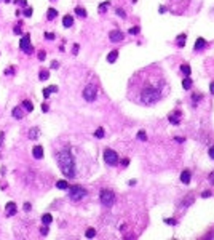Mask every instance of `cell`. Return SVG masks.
<instances>
[{"instance_id":"6da1fadb","label":"cell","mask_w":214,"mask_h":240,"mask_svg":"<svg viewBox=\"0 0 214 240\" xmlns=\"http://www.w3.org/2000/svg\"><path fill=\"white\" fill-rule=\"evenodd\" d=\"M165 85V77L158 67L152 66L139 70L129 82V99L137 104L152 106L162 99Z\"/></svg>"},{"instance_id":"7a4b0ae2","label":"cell","mask_w":214,"mask_h":240,"mask_svg":"<svg viewBox=\"0 0 214 240\" xmlns=\"http://www.w3.org/2000/svg\"><path fill=\"white\" fill-rule=\"evenodd\" d=\"M56 162L66 178H75V160L69 151V147H64L56 152Z\"/></svg>"},{"instance_id":"3957f363","label":"cell","mask_w":214,"mask_h":240,"mask_svg":"<svg viewBox=\"0 0 214 240\" xmlns=\"http://www.w3.org/2000/svg\"><path fill=\"white\" fill-rule=\"evenodd\" d=\"M99 199H101V203L104 207L110 208L113 205V202H115V194L110 189H102L101 194H99Z\"/></svg>"},{"instance_id":"277c9868","label":"cell","mask_w":214,"mask_h":240,"mask_svg":"<svg viewBox=\"0 0 214 240\" xmlns=\"http://www.w3.org/2000/svg\"><path fill=\"white\" fill-rule=\"evenodd\" d=\"M86 195V189H83L81 186H70L69 187V197L75 202L81 200L83 197Z\"/></svg>"},{"instance_id":"5b68a950","label":"cell","mask_w":214,"mask_h":240,"mask_svg":"<svg viewBox=\"0 0 214 240\" xmlns=\"http://www.w3.org/2000/svg\"><path fill=\"white\" fill-rule=\"evenodd\" d=\"M104 160L107 165H110V167H115V165H118V162H120V157H118V154L113 149H105L104 151Z\"/></svg>"},{"instance_id":"8992f818","label":"cell","mask_w":214,"mask_h":240,"mask_svg":"<svg viewBox=\"0 0 214 240\" xmlns=\"http://www.w3.org/2000/svg\"><path fill=\"white\" fill-rule=\"evenodd\" d=\"M19 48L27 55H32L34 53V47L30 45V35L29 34H24L21 37V42H19Z\"/></svg>"},{"instance_id":"52a82bcc","label":"cell","mask_w":214,"mask_h":240,"mask_svg":"<svg viewBox=\"0 0 214 240\" xmlns=\"http://www.w3.org/2000/svg\"><path fill=\"white\" fill-rule=\"evenodd\" d=\"M83 98H85V101L93 102L94 99L97 98V88H96V85H86L85 90H83Z\"/></svg>"},{"instance_id":"ba28073f","label":"cell","mask_w":214,"mask_h":240,"mask_svg":"<svg viewBox=\"0 0 214 240\" xmlns=\"http://www.w3.org/2000/svg\"><path fill=\"white\" fill-rule=\"evenodd\" d=\"M109 39H110V42H113V43H118V42H121L125 39V34L121 32V31H118V29H115V31H110Z\"/></svg>"},{"instance_id":"9c48e42d","label":"cell","mask_w":214,"mask_h":240,"mask_svg":"<svg viewBox=\"0 0 214 240\" xmlns=\"http://www.w3.org/2000/svg\"><path fill=\"white\" fill-rule=\"evenodd\" d=\"M181 117H182V114L179 110H176V112H173V114L170 115V122L174 123V125H179V123H181Z\"/></svg>"},{"instance_id":"30bf717a","label":"cell","mask_w":214,"mask_h":240,"mask_svg":"<svg viewBox=\"0 0 214 240\" xmlns=\"http://www.w3.org/2000/svg\"><path fill=\"white\" fill-rule=\"evenodd\" d=\"M7 216H13L15 215V213H16V203H15V202H8V203H7Z\"/></svg>"},{"instance_id":"8fae6325","label":"cell","mask_w":214,"mask_h":240,"mask_svg":"<svg viewBox=\"0 0 214 240\" xmlns=\"http://www.w3.org/2000/svg\"><path fill=\"white\" fill-rule=\"evenodd\" d=\"M32 154H34V157H35V159H43V147L42 146H35L32 149Z\"/></svg>"},{"instance_id":"7c38bea8","label":"cell","mask_w":214,"mask_h":240,"mask_svg":"<svg viewBox=\"0 0 214 240\" xmlns=\"http://www.w3.org/2000/svg\"><path fill=\"white\" fill-rule=\"evenodd\" d=\"M206 47V40L203 39V37H200V39H197V42H195V51H200V50H203Z\"/></svg>"},{"instance_id":"4fadbf2b","label":"cell","mask_w":214,"mask_h":240,"mask_svg":"<svg viewBox=\"0 0 214 240\" xmlns=\"http://www.w3.org/2000/svg\"><path fill=\"white\" fill-rule=\"evenodd\" d=\"M62 26H64V27H72L74 26V16L66 15V16L62 18Z\"/></svg>"},{"instance_id":"5bb4252c","label":"cell","mask_w":214,"mask_h":240,"mask_svg":"<svg viewBox=\"0 0 214 240\" xmlns=\"http://www.w3.org/2000/svg\"><path fill=\"white\" fill-rule=\"evenodd\" d=\"M58 91V86L56 85H53V86H48V88H45L43 90V98L46 99V98H50V94L51 93H56Z\"/></svg>"},{"instance_id":"9a60e30c","label":"cell","mask_w":214,"mask_h":240,"mask_svg":"<svg viewBox=\"0 0 214 240\" xmlns=\"http://www.w3.org/2000/svg\"><path fill=\"white\" fill-rule=\"evenodd\" d=\"M181 181H182L184 184H189V183H190V171H189V170H184V171L181 173Z\"/></svg>"},{"instance_id":"2e32d148","label":"cell","mask_w":214,"mask_h":240,"mask_svg":"<svg viewBox=\"0 0 214 240\" xmlns=\"http://www.w3.org/2000/svg\"><path fill=\"white\" fill-rule=\"evenodd\" d=\"M11 114H13V117H15V118H18V120H19V118H23V117H24V112H23V109H21L19 106H18V107H15V109H13V112H11Z\"/></svg>"},{"instance_id":"e0dca14e","label":"cell","mask_w":214,"mask_h":240,"mask_svg":"<svg viewBox=\"0 0 214 240\" xmlns=\"http://www.w3.org/2000/svg\"><path fill=\"white\" fill-rule=\"evenodd\" d=\"M117 58H118V51H117V50H113V51H110V53L107 55V62L112 64V62L117 61Z\"/></svg>"},{"instance_id":"ac0fdd59","label":"cell","mask_w":214,"mask_h":240,"mask_svg":"<svg viewBox=\"0 0 214 240\" xmlns=\"http://www.w3.org/2000/svg\"><path fill=\"white\" fill-rule=\"evenodd\" d=\"M53 221V216L50 215V213H45L43 216H42V223H43V226H50Z\"/></svg>"},{"instance_id":"d6986e66","label":"cell","mask_w":214,"mask_h":240,"mask_svg":"<svg viewBox=\"0 0 214 240\" xmlns=\"http://www.w3.org/2000/svg\"><path fill=\"white\" fill-rule=\"evenodd\" d=\"M186 39H187L186 34H181V35L176 39V43H178V47H184V45H186Z\"/></svg>"},{"instance_id":"ffe728a7","label":"cell","mask_w":214,"mask_h":240,"mask_svg":"<svg viewBox=\"0 0 214 240\" xmlns=\"http://www.w3.org/2000/svg\"><path fill=\"white\" fill-rule=\"evenodd\" d=\"M21 107H23V109H26L27 112H32V110H34V106H32V102H30V101H23Z\"/></svg>"},{"instance_id":"44dd1931","label":"cell","mask_w":214,"mask_h":240,"mask_svg":"<svg viewBox=\"0 0 214 240\" xmlns=\"http://www.w3.org/2000/svg\"><path fill=\"white\" fill-rule=\"evenodd\" d=\"M182 86H184V90H190L192 88V78L186 77L184 80H182Z\"/></svg>"},{"instance_id":"7402d4cb","label":"cell","mask_w":214,"mask_h":240,"mask_svg":"<svg viewBox=\"0 0 214 240\" xmlns=\"http://www.w3.org/2000/svg\"><path fill=\"white\" fill-rule=\"evenodd\" d=\"M75 15L80 18H86V10L81 8V7H75Z\"/></svg>"},{"instance_id":"603a6c76","label":"cell","mask_w":214,"mask_h":240,"mask_svg":"<svg viewBox=\"0 0 214 240\" xmlns=\"http://www.w3.org/2000/svg\"><path fill=\"white\" fill-rule=\"evenodd\" d=\"M56 187L64 191V189H69V183H67V181H64V179H61V181H58V183H56Z\"/></svg>"},{"instance_id":"cb8c5ba5","label":"cell","mask_w":214,"mask_h":240,"mask_svg":"<svg viewBox=\"0 0 214 240\" xmlns=\"http://www.w3.org/2000/svg\"><path fill=\"white\" fill-rule=\"evenodd\" d=\"M38 134H40L38 128H32L30 133H29V139H37V138H38Z\"/></svg>"},{"instance_id":"d4e9b609","label":"cell","mask_w":214,"mask_h":240,"mask_svg":"<svg viewBox=\"0 0 214 240\" xmlns=\"http://www.w3.org/2000/svg\"><path fill=\"white\" fill-rule=\"evenodd\" d=\"M56 16H58V11L54 8H50L48 13H46V18H48V19H54Z\"/></svg>"},{"instance_id":"484cf974","label":"cell","mask_w":214,"mask_h":240,"mask_svg":"<svg viewBox=\"0 0 214 240\" xmlns=\"http://www.w3.org/2000/svg\"><path fill=\"white\" fill-rule=\"evenodd\" d=\"M48 75H50L48 70H40V72H38V78H40L42 82H43V80H48Z\"/></svg>"},{"instance_id":"4316f807","label":"cell","mask_w":214,"mask_h":240,"mask_svg":"<svg viewBox=\"0 0 214 240\" xmlns=\"http://www.w3.org/2000/svg\"><path fill=\"white\" fill-rule=\"evenodd\" d=\"M104 128H97V130L96 131H94V136H96V138H99V139H101V138H104Z\"/></svg>"},{"instance_id":"83f0119b","label":"cell","mask_w":214,"mask_h":240,"mask_svg":"<svg viewBox=\"0 0 214 240\" xmlns=\"http://www.w3.org/2000/svg\"><path fill=\"white\" fill-rule=\"evenodd\" d=\"M85 235H86V239H93V237L96 235V231H94L93 227H89L88 231H86V234H85Z\"/></svg>"},{"instance_id":"f1b7e54d","label":"cell","mask_w":214,"mask_h":240,"mask_svg":"<svg viewBox=\"0 0 214 240\" xmlns=\"http://www.w3.org/2000/svg\"><path fill=\"white\" fill-rule=\"evenodd\" d=\"M32 11H34V10L30 8V7H26L24 11H23V15H24L26 18H30V16H32Z\"/></svg>"},{"instance_id":"f546056e","label":"cell","mask_w":214,"mask_h":240,"mask_svg":"<svg viewBox=\"0 0 214 240\" xmlns=\"http://www.w3.org/2000/svg\"><path fill=\"white\" fill-rule=\"evenodd\" d=\"M137 139H139V141H146V139H147L146 131H144V130H141V131H139V133H137Z\"/></svg>"},{"instance_id":"4dcf8cb0","label":"cell","mask_w":214,"mask_h":240,"mask_svg":"<svg viewBox=\"0 0 214 240\" xmlns=\"http://www.w3.org/2000/svg\"><path fill=\"white\" fill-rule=\"evenodd\" d=\"M182 72H184V75H186V77H190V66L184 64V66H182Z\"/></svg>"},{"instance_id":"1f68e13d","label":"cell","mask_w":214,"mask_h":240,"mask_svg":"<svg viewBox=\"0 0 214 240\" xmlns=\"http://www.w3.org/2000/svg\"><path fill=\"white\" fill-rule=\"evenodd\" d=\"M15 3H16L18 7H23V8H26V7H27V0H15Z\"/></svg>"},{"instance_id":"d6a6232c","label":"cell","mask_w":214,"mask_h":240,"mask_svg":"<svg viewBox=\"0 0 214 240\" xmlns=\"http://www.w3.org/2000/svg\"><path fill=\"white\" fill-rule=\"evenodd\" d=\"M107 7H109V2H104V3L99 5V8H97V10H99V13H104L105 10H107Z\"/></svg>"},{"instance_id":"836d02e7","label":"cell","mask_w":214,"mask_h":240,"mask_svg":"<svg viewBox=\"0 0 214 240\" xmlns=\"http://www.w3.org/2000/svg\"><path fill=\"white\" fill-rule=\"evenodd\" d=\"M139 32H141V27H139V26H134V27L129 29V34H131V35H133V34L136 35V34H139Z\"/></svg>"},{"instance_id":"e575fe53","label":"cell","mask_w":214,"mask_h":240,"mask_svg":"<svg viewBox=\"0 0 214 240\" xmlns=\"http://www.w3.org/2000/svg\"><path fill=\"white\" fill-rule=\"evenodd\" d=\"M115 13H117L120 18H126V15H125V10H121V8H117L115 10Z\"/></svg>"},{"instance_id":"d590c367","label":"cell","mask_w":214,"mask_h":240,"mask_svg":"<svg viewBox=\"0 0 214 240\" xmlns=\"http://www.w3.org/2000/svg\"><path fill=\"white\" fill-rule=\"evenodd\" d=\"M45 58H46V53H45V51H38V59H40V61H43Z\"/></svg>"},{"instance_id":"8d00e7d4","label":"cell","mask_w":214,"mask_h":240,"mask_svg":"<svg viewBox=\"0 0 214 240\" xmlns=\"http://www.w3.org/2000/svg\"><path fill=\"white\" fill-rule=\"evenodd\" d=\"M45 39H46V40H53V39H54V34L46 32V34H45Z\"/></svg>"},{"instance_id":"74e56055","label":"cell","mask_w":214,"mask_h":240,"mask_svg":"<svg viewBox=\"0 0 214 240\" xmlns=\"http://www.w3.org/2000/svg\"><path fill=\"white\" fill-rule=\"evenodd\" d=\"M40 232H42V235H46V234H48V226H43Z\"/></svg>"},{"instance_id":"f35d334b","label":"cell","mask_w":214,"mask_h":240,"mask_svg":"<svg viewBox=\"0 0 214 240\" xmlns=\"http://www.w3.org/2000/svg\"><path fill=\"white\" fill-rule=\"evenodd\" d=\"M208 154H209V157L214 160V146H213V147H209V151H208Z\"/></svg>"},{"instance_id":"ab89813d","label":"cell","mask_w":214,"mask_h":240,"mask_svg":"<svg viewBox=\"0 0 214 240\" xmlns=\"http://www.w3.org/2000/svg\"><path fill=\"white\" fill-rule=\"evenodd\" d=\"M42 110H43V112H48V104H46V102L42 104Z\"/></svg>"},{"instance_id":"60d3db41","label":"cell","mask_w":214,"mask_h":240,"mask_svg":"<svg viewBox=\"0 0 214 240\" xmlns=\"http://www.w3.org/2000/svg\"><path fill=\"white\" fill-rule=\"evenodd\" d=\"M24 211H30V203H24Z\"/></svg>"},{"instance_id":"b9f144b4","label":"cell","mask_w":214,"mask_h":240,"mask_svg":"<svg viewBox=\"0 0 214 240\" xmlns=\"http://www.w3.org/2000/svg\"><path fill=\"white\" fill-rule=\"evenodd\" d=\"M72 53H74V55H77V53H78V45H74V48H72Z\"/></svg>"},{"instance_id":"7bdbcfd3","label":"cell","mask_w":214,"mask_h":240,"mask_svg":"<svg viewBox=\"0 0 214 240\" xmlns=\"http://www.w3.org/2000/svg\"><path fill=\"white\" fill-rule=\"evenodd\" d=\"M58 66H59V62H58V61H53V62H51V67H53V69H58Z\"/></svg>"},{"instance_id":"ee69618b","label":"cell","mask_w":214,"mask_h":240,"mask_svg":"<svg viewBox=\"0 0 214 240\" xmlns=\"http://www.w3.org/2000/svg\"><path fill=\"white\" fill-rule=\"evenodd\" d=\"M201 197H205V199H208V197H211V192H208V191H206V192H203V195Z\"/></svg>"},{"instance_id":"f6af8a7d","label":"cell","mask_w":214,"mask_h":240,"mask_svg":"<svg viewBox=\"0 0 214 240\" xmlns=\"http://www.w3.org/2000/svg\"><path fill=\"white\" fill-rule=\"evenodd\" d=\"M209 90H211V93L214 94V82H211V83H209Z\"/></svg>"},{"instance_id":"bcb514c9","label":"cell","mask_w":214,"mask_h":240,"mask_svg":"<svg viewBox=\"0 0 214 240\" xmlns=\"http://www.w3.org/2000/svg\"><path fill=\"white\" fill-rule=\"evenodd\" d=\"M165 223L166 224H176V221H174V219H165Z\"/></svg>"},{"instance_id":"7dc6e473","label":"cell","mask_w":214,"mask_h":240,"mask_svg":"<svg viewBox=\"0 0 214 240\" xmlns=\"http://www.w3.org/2000/svg\"><path fill=\"white\" fill-rule=\"evenodd\" d=\"M209 181L214 184V171H213V173H209Z\"/></svg>"},{"instance_id":"c3c4849f","label":"cell","mask_w":214,"mask_h":240,"mask_svg":"<svg viewBox=\"0 0 214 240\" xmlns=\"http://www.w3.org/2000/svg\"><path fill=\"white\" fill-rule=\"evenodd\" d=\"M121 163H123V167H126V165H128V163H129V160H128V159H125V160H123V162H121Z\"/></svg>"},{"instance_id":"681fc988","label":"cell","mask_w":214,"mask_h":240,"mask_svg":"<svg viewBox=\"0 0 214 240\" xmlns=\"http://www.w3.org/2000/svg\"><path fill=\"white\" fill-rule=\"evenodd\" d=\"M15 34H23V32H21V29H19V27H16V29H15Z\"/></svg>"},{"instance_id":"f907efd6","label":"cell","mask_w":214,"mask_h":240,"mask_svg":"<svg viewBox=\"0 0 214 240\" xmlns=\"http://www.w3.org/2000/svg\"><path fill=\"white\" fill-rule=\"evenodd\" d=\"M10 2H11V0H5V3H10Z\"/></svg>"}]
</instances>
